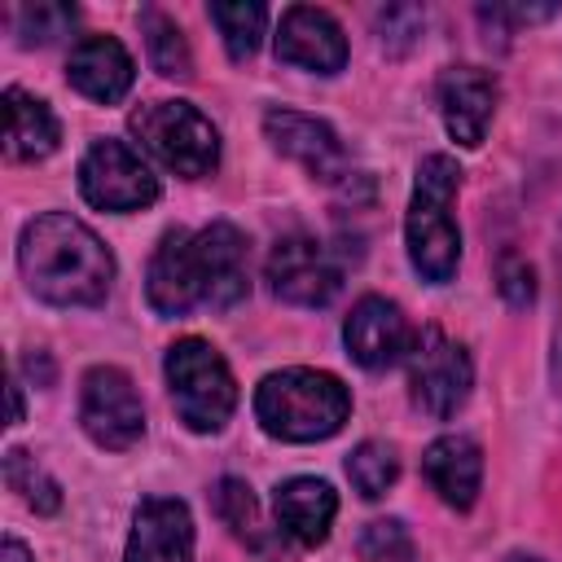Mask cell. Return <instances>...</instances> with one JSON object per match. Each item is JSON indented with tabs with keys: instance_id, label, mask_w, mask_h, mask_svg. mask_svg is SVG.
Wrapping results in <instances>:
<instances>
[{
	"instance_id": "20",
	"label": "cell",
	"mask_w": 562,
	"mask_h": 562,
	"mask_svg": "<svg viewBox=\"0 0 562 562\" xmlns=\"http://www.w3.org/2000/svg\"><path fill=\"white\" fill-rule=\"evenodd\" d=\"M57 140H61L57 114L40 97H31L22 88H9L4 92V149H9V158L40 162L57 149Z\"/></svg>"
},
{
	"instance_id": "30",
	"label": "cell",
	"mask_w": 562,
	"mask_h": 562,
	"mask_svg": "<svg viewBox=\"0 0 562 562\" xmlns=\"http://www.w3.org/2000/svg\"><path fill=\"white\" fill-rule=\"evenodd\" d=\"M0 562H35V558H31V549H26L22 540H13V536H9V540L0 544Z\"/></svg>"
},
{
	"instance_id": "23",
	"label": "cell",
	"mask_w": 562,
	"mask_h": 562,
	"mask_svg": "<svg viewBox=\"0 0 562 562\" xmlns=\"http://www.w3.org/2000/svg\"><path fill=\"white\" fill-rule=\"evenodd\" d=\"M4 483H9L35 514H57V509H61V487H57V479H53L44 465H35V457L22 452V448H9V452H4Z\"/></svg>"
},
{
	"instance_id": "9",
	"label": "cell",
	"mask_w": 562,
	"mask_h": 562,
	"mask_svg": "<svg viewBox=\"0 0 562 562\" xmlns=\"http://www.w3.org/2000/svg\"><path fill=\"white\" fill-rule=\"evenodd\" d=\"M268 285L294 307H325L342 285V268L334 263L329 246L307 233H290L268 255Z\"/></svg>"
},
{
	"instance_id": "3",
	"label": "cell",
	"mask_w": 562,
	"mask_h": 562,
	"mask_svg": "<svg viewBox=\"0 0 562 562\" xmlns=\"http://www.w3.org/2000/svg\"><path fill=\"white\" fill-rule=\"evenodd\" d=\"M457 184H461L457 158H448V154L422 158L417 180H413V198H408V215H404V241H408L413 268L430 285L452 281V272L461 263V228L452 220Z\"/></svg>"
},
{
	"instance_id": "15",
	"label": "cell",
	"mask_w": 562,
	"mask_h": 562,
	"mask_svg": "<svg viewBox=\"0 0 562 562\" xmlns=\"http://www.w3.org/2000/svg\"><path fill=\"white\" fill-rule=\"evenodd\" d=\"M127 562H193V518L184 501L149 496L132 514Z\"/></svg>"
},
{
	"instance_id": "12",
	"label": "cell",
	"mask_w": 562,
	"mask_h": 562,
	"mask_svg": "<svg viewBox=\"0 0 562 562\" xmlns=\"http://www.w3.org/2000/svg\"><path fill=\"white\" fill-rule=\"evenodd\" d=\"M145 299L158 316H184L202 303V263H198V237L189 228H167L149 272H145Z\"/></svg>"
},
{
	"instance_id": "13",
	"label": "cell",
	"mask_w": 562,
	"mask_h": 562,
	"mask_svg": "<svg viewBox=\"0 0 562 562\" xmlns=\"http://www.w3.org/2000/svg\"><path fill=\"white\" fill-rule=\"evenodd\" d=\"M277 61L303 66L316 75H338L347 66V35L334 22V13L316 4H294L281 13V26H277Z\"/></svg>"
},
{
	"instance_id": "29",
	"label": "cell",
	"mask_w": 562,
	"mask_h": 562,
	"mask_svg": "<svg viewBox=\"0 0 562 562\" xmlns=\"http://www.w3.org/2000/svg\"><path fill=\"white\" fill-rule=\"evenodd\" d=\"M496 285H501V299L509 307H527L536 299V272L522 255H501L496 263Z\"/></svg>"
},
{
	"instance_id": "25",
	"label": "cell",
	"mask_w": 562,
	"mask_h": 562,
	"mask_svg": "<svg viewBox=\"0 0 562 562\" xmlns=\"http://www.w3.org/2000/svg\"><path fill=\"white\" fill-rule=\"evenodd\" d=\"M75 26V4H53V0H44V4H22L18 13H13V31H18V40L31 48V44H53L57 35H66Z\"/></svg>"
},
{
	"instance_id": "5",
	"label": "cell",
	"mask_w": 562,
	"mask_h": 562,
	"mask_svg": "<svg viewBox=\"0 0 562 562\" xmlns=\"http://www.w3.org/2000/svg\"><path fill=\"white\" fill-rule=\"evenodd\" d=\"M132 136L176 176L198 180L220 162V132L189 101H149L127 119Z\"/></svg>"
},
{
	"instance_id": "11",
	"label": "cell",
	"mask_w": 562,
	"mask_h": 562,
	"mask_svg": "<svg viewBox=\"0 0 562 562\" xmlns=\"http://www.w3.org/2000/svg\"><path fill=\"white\" fill-rule=\"evenodd\" d=\"M263 136L272 140L277 154H285L290 162H299L312 180H325V184H338L347 180V149L338 140V132L312 114H299V110H268L263 114Z\"/></svg>"
},
{
	"instance_id": "17",
	"label": "cell",
	"mask_w": 562,
	"mask_h": 562,
	"mask_svg": "<svg viewBox=\"0 0 562 562\" xmlns=\"http://www.w3.org/2000/svg\"><path fill=\"white\" fill-rule=\"evenodd\" d=\"M66 79L75 83V92L110 105V101L127 97V88L136 79V66H132L127 48L114 35H83L66 57Z\"/></svg>"
},
{
	"instance_id": "7",
	"label": "cell",
	"mask_w": 562,
	"mask_h": 562,
	"mask_svg": "<svg viewBox=\"0 0 562 562\" xmlns=\"http://www.w3.org/2000/svg\"><path fill=\"white\" fill-rule=\"evenodd\" d=\"M79 193L97 211H145L158 198V176L127 140H97L79 162Z\"/></svg>"
},
{
	"instance_id": "26",
	"label": "cell",
	"mask_w": 562,
	"mask_h": 562,
	"mask_svg": "<svg viewBox=\"0 0 562 562\" xmlns=\"http://www.w3.org/2000/svg\"><path fill=\"white\" fill-rule=\"evenodd\" d=\"M360 558L364 562H413V536L400 518H373L360 531Z\"/></svg>"
},
{
	"instance_id": "24",
	"label": "cell",
	"mask_w": 562,
	"mask_h": 562,
	"mask_svg": "<svg viewBox=\"0 0 562 562\" xmlns=\"http://www.w3.org/2000/svg\"><path fill=\"white\" fill-rule=\"evenodd\" d=\"M347 479H351V487H356L364 501H378V496L400 479V457H395V448L382 443V439H364V443L351 448V457H347Z\"/></svg>"
},
{
	"instance_id": "28",
	"label": "cell",
	"mask_w": 562,
	"mask_h": 562,
	"mask_svg": "<svg viewBox=\"0 0 562 562\" xmlns=\"http://www.w3.org/2000/svg\"><path fill=\"white\" fill-rule=\"evenodd\" d=\"M422 26H426V18L413 4H391V9L378 13V35H382V48L386 53H404L422 35Z\"/></svg>"
},
{
	"instance_id": "8",
	"label": "cell",
	"mask_w": 562,
	"mask_h": 562,
	"mask_svg": "<svg viewBox=\"0 0 562 562\" xmlns=\"http://www.w3.org/2000/svg\"><path fill=\"white\" fill-rule=\"evenodd\" d=\"M79 422L97 448H110V452L132 448L145 435V408L132 378L114 364L88 369L79 391Z\"/></svg>"
},
{
	"instance_id": "16",
	"label": "cell",
	"mask_w": 562,
	"mask_h": 562,
	"mask_svg": "<svg viewBox=\"0 0 562 562\" xmlns=\"http://www.w3.org/2000/svg\"><path fill=\"white\" fill-rule=\"evenodd\" d=\"M198 237V263H202V303L206 307H233L250 290V263H246V237L228 224L215 220Z\"/></svg>"
},
{
	"instance_id": "21",
	"label": "cell",
	"mask_w": 562,
	"mask_h": 562,
	"mask_svg": "<svg viewBox=\"0 0 562 562\" xmlns=\"http://www.w3.org/2000/svg\"><path fill=\"white\" fill-rule=\"evenodd\" d=\"M140 35H145V53L162 79H193V53H189V40L171 13H162L158 4H145L140 9Z\"/></svg>"
},
{
	"instance_id": "10",
	"label": "cell",
	"mask_w": 562,
	"mask_h": 562,
	"mask_svg": "<svg viewBox=\"0 0 562 562\" xmlns=\"http://www.w3.org/2000/svg\"><path fill=\"white\" fill-rule=\"evenodd\" d=\"M342 342H347V356L378 373V369H391L395 360H404L417 342V329L408 325V316L400 312V303L382 299V294H364L351 316L342 321Z\"/></svg>"
},
{
	"instance_id": "31",
	"label": "cell",
	"mask_w": 562,
	"mask_h": 562,
	"mask_svg": "<svg viewBox=\"0 0 562 562\" xmlns=\"http://www.w3.org/2000/svg\"><path fill=\"white\" fill-rule=\"evenodd\" d=\"M9 422H22V391L9 386Z\"/></svg>"
},
{
	"instance_id": "27",
	"label": "cell",
	"mask_w": 562,
	"mask_h": 562,
	"mask_svg": "<svg viewBox=\"0 0 562 562\" xmlns=\"http://www.w3.org/2000/svg\"><path fill=\"white\" fill-rule=\"evenodd\" d=\"M215 509H220V518H224L237 536H255L259 509H255V496H250V487H246L241 479H220V487H215Z\"/></svg>"
},
{
	"instance_id": "32",
	"label": "cell",
	"mask_w": 562,
	"mask_h": 562,
	"mask_svg": "<svg viewBox=\"0 0 562 562\" xmlns=\"http://www.w3.org/2000/svg\"><path fill=\"white\" fill-rule=\"evenodd\" d=\"M514 562H540V558H514Z\"/></svg>"
},
{
	"instance_id": "4",
	"label": "cell",
	"mask_w": 562,
	"mask_h": 562,
	"mask_svg": "<svg viewBox=\"0 0 562 562\" xmlns=\"http://www.w3.org/2000/svg\"><path fill=\"white\" fill-rule=\"evenodd\" d=\"M167 386H171V404L180 413V422L198 435H215L224 430V422L237 408V382L233 369L224 364V356L202 342V338H180L167 347L162 360Z\"/></svg>"
},
{
	"instance_id": "33",
	"label": "cell",
	"mask_w": 562,
	"mask_h": 562,
	"mask_svg": "<svg viewBox=\"0 0 562 562\" xmlns=\"http://www.w3.org/2000/svg\"><path fill=\"white\" fill-rule=\"evenodd\" d=\"M558 364H562V351H558ZM558 386H562V378H558Z\"/></svg>"
},
{
	"instance_id": "6",
	"label": "cell",
	"mask_w": 562,
	"mask_h": 562,
	"mask_svg": "<svg viewBox=\"0 0 562 562\" xmlns=\"http://www.w3.org/2000/svg\"><path fill=\"white\" fill-rule=\"evenodd\" d=\"M408 386L413 404L430 417H452L474 386V364L461 342H452L443 329H422L408 351Z\"/></svg>"
},
{
	"instance_id": "2",
	"label": "cell",
	"mask_w": 562,
	"mask_h": 562,
	"mask_svg": "<svg viewBox=\"0 0 562 562\" xmlns=\"http://www.w3.org/2000/svg\"><path fill=\"white\" fill-rule=\"evenodd\" d=\"M351 413L347 386L325 369H281L255 386V417L272 439L316 443L342 430Z\"/></svg>"
},
{
	"instance_id": "1",
	"label": "cell",
	"mask_w": 562,
	"mask_h": 562,
	"mask_svg": "<svg viewBox=\"0 0 562 562\" xmlns=\"http://www.w3.org/2000/svg\"><path fill=\"white\" fill-rule=\"evenodd\" d=\"M18 263L35 299L57 307H92L110 294L114 255L105 241L75 215L48 211L22 228Z\"/></svg>"
},
{
	"instance_id": "22",
	"label": "cell",
	"mask_w": 562,
	"mask_h": 562,
	"mask_svg": "<svg viewBox=\"0 0 562 562\" xmlns=\"http://www.w3.org/2000/svg\"><path fill=\"white\" fill-rule=\"evenodd\" d=\"M211 22L220 26L228 57H233V61H246V57L259 48V40H263L268 9L255 4V0H215V4H211Z\"/></svg>"
},
{
	"instance_id": "19",
	"label": "cell",
	"mask_w": 562,
	"mask_h": 562,
	"mask_svg": "<svg viewBox=\"0 0 562 562\" xmlns=\"http://www.w3.org/2000/svg\"><path fill=\"white\" fill-rule=\"evenodd\" d=\"M272 509H277V527L299 540V544H321L334 527V514H338V496L325 479H285L272 496Z\"/></svg>"
},
{
	"instance_id": "18",
	"label": "cell",
	"mask_w": 562,
	"mask_h": 562,
	"mask_svg": "<svg viewBox=\"0 0 562 562\" xmlns=\"http://www.w3.org/2000/svg\"><path fill=\"white\" fill-rule=\"evenodd\" d=\"M422 474L443 505L470 509L483 487V448L470 435H439L422 457Z\"/></svg>"
},
{
	"instance_id": "14",
	"label": "cell",
	"mask_w": 562,
	"mask_h": 562,
	"mask_svg": "<svg viewBox=\"0 0 562 562\" xmlns=\"http://www.w3.org/2000/svg\"><path fill=\"white\" fill-rule=\"evenodd\" d=\"M435 101L443 114V127L457 145L474 149L483 145V132L496 114V79L479 66H448L435 83Z\"/></svg>"
}]
</instances>
